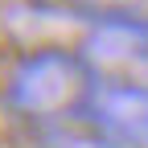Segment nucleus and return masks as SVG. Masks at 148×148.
<instances>
[{
    "mask_svg": "<svg viewBox=\"0 0 148 148\" xmlns=\"http://www.w3.org/2000/svg\"><path fill=\"white\" fill-rule=\"evenodd\" d=\"M78 123L99 148H148V82L99 78L78 111Z\"/></svg>",
    "mask_w": 148,
    "mask_h": 148,
    "instance_id": "nucleus-2",
    "label": "nucleus"
},
{
    "mask_svg": "<svg viewBox=\"0 0 148 148\" xmlns=\"http://www.w3.org/2000/svg\"><path fill=\"white\" fill-rule=\"evenodd\" d=\"M66 4L82 21H99V16H119V12H144L148 0H66Z\"/></svg>",
    "mask_w": 148,
    "mask_h": 148,
    "instance_id": "nucleus-4",
    "label": "nucleus"
},
{
    "mask_svg": "<svg viewBox=\"0 0 148 148\" xmlns=\"http://www.w3.org/2000/svg\"><path fill=\"white\" fill-rule=\"evenodd\" d=\"M78 53L95 70V78H127L132 70H148V12L86 21Z\"/></svg>",
    "mask_w": 148,
    "mask_h": 148,
    "instance_id": "nucleus-3",
    "label": "nucleus"
},
{
    "mask_svg": "<svg viewBox=\"0 0 148 148\" xmlns=\"http://www.w3.org/2000/svg\"><path fill=\"white\" fill-rule=\"evenodd\" d=\"M95 70L70 45H37L12 62L4 78V107L33 123L78 119L86 95L95 90Z\"/></svg>",
    "mask_w": 148,
    "mask_h": 148,
    "instance_id": "nucleus-1",
    "label": "nucleus"
}]
</instances>
